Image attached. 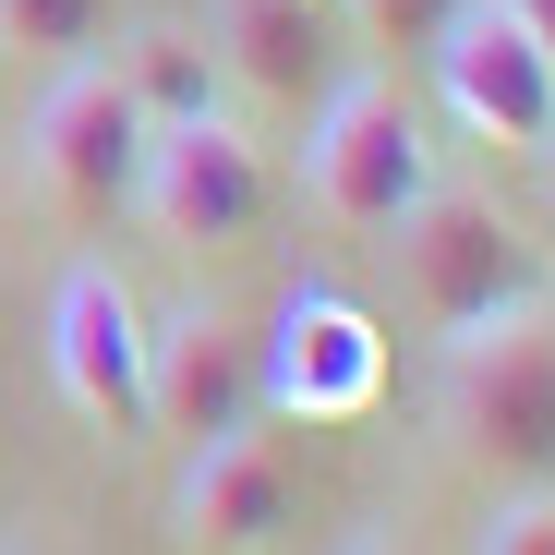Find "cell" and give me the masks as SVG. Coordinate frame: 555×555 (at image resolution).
<instances>
[{
  "label": "cell",
  "instance_id": "cell-6",
  "mask_svg": "<svg viewBox=\"0 0 555 555\" xmlns=\"http://www.w3.org/2000/svg\"><path fill=\"white\" fill-rule=\"evenodd\" d=\"M266 133L242 109H206V121H157L145 133V169H133V218L181 254H206V242H242L266 218Z\"/></svg>",
  "mask_w": 555,
  "mask_h": 555
},
{
  "label": "cell",
  "instance_id": "cell-3",
  "mask_svg": "<svg viewBox=\"0 0 555 555\" xmlns=\"http://www.w3.org/2000/svg\"><path fill=\"white\" fill-rule=\"evenodd\" d=\"M133 169H145V109L109 61H61V85L25 121V194L61 230H109L133 206Z\"/></svg>",
  "mask_w": 555,
  "mask_h": 555
},
{
  "label": "cell",
  "instance_id": "cell-1",
  "mask_svg": "<svg viewBox=\"0 0 555 555\" xmlns=\"http://www.w3.org/2000/svg\"><path fill=\"white\" fill-rule=\"evenodd\" d=\"M435 145H423V109L399 98L387 73H326L314 98V133H302V206L350 242H387L423 194H435Z\"/></svg>",
  "mask_w": 555,
  "mask_h": 555
},
{
  "label": "cell",
  "instance_id": "cell-14",
  "mask_svg": "<svg viewBox=\"0 0 555 555\" xmlns=\"http://www.w3.org/2000/svg\"><path fill=\"white\" fill-rule=\"evenodd\" d=\"M483 555H555V483H531V495H507V507L483 519Z\"/></svg>",
  "mask_w": 555,
  "mask_h": 555
},
{
  "label": "cell",
  "instance_id": "cell-17",
  "mask_svg": "<svg viewBox=\"0 0 555 555\" xmlns=\"http://www.w3.org/2000/svg\"><path fill=\"white\" fill-rule=\"evenodd\" d=\"M543 206H555V145H543Z\"/></svg>",
  "mask_w": 555,
  "mask_h": 555
},
{
  "label": "cell",
  "instance_id": "cell-11",
  "mask_svg": "<svg viewBox=\"0 0 555 555\" xmlns=\"http://www.w3.org/2000/svg\"><path fill=\"white\" fill-rule=\"evenodd\" d=\"M206 49H218V73H230V98H266V109L326 98V73H338L326 0H218V13H206Z\"/></svg>",
  "mask_w": 555,
  "mask_h": 555
},
{
  "label": "cell",
  "instance_id": "cell-7",
  "mask_svg": "<svg viewBox=\"0 0 555 555\" xmlns=\"http://www.w3.org/2000/svg\"><path fill=\"white\" fill-rule=\"evenodd\" d=\"M423 61H435V98H447V121L472 145H507V157L555 145V61L519 37L507 0H459V13L423 37Z\"/></svg>",
  "mask_w": 555,
  "mask_h": 555
},
{
  "label": "cell",
  "instance_id": "cell-2",
  "mask_svg": "<svg viewBox=\"0 0 555 555\" xmlns=\"http://www.w3.org/2000/svg\"><path fill=\"white\" fill-rule=\"evenodd\" d=\"M387 254H399V291H411V314L435 338H472V326L543 302V242L495 194H472V181H435V194L387 230Z\"/></svg>",
  "mask_w": 555,
  "mask_h": 555
},
{
  "label": "cell",
  "instance_id": "cell-16",
  "mask_svg": "<svg viewBox=\"0 0 555 555\" xmlns=\"http://www.w3.org/2000/svg\"><path fill=\"white\" fill-rule=\"evenodd\" d=\"M507 13H519V37H531V49L555 61V0H507Z\"/></svg>",
  "mask_w": 555,
  "mask_h": 555
},
{
  "label": "cell",
  "instance_id": "cell-10",
  "mask_svg": "<svg viewBox=\"0 0 555 555\" xmlns=\"http://www.w3.org/2000/svg\"><path fill=\"white\" fill-rule=\"evenodd\" d=\"M291 459H278L254 423L242 435H206L194 447V472H181V495H169V519H181V543H206V555H266L278 531H291Z\"/></svg>",
  "mask_w": 555,
  "mask_h": 555
},
{
  "label": "cell",
  "instance_id": "cell-12",
  "mask_svg": "<svg viewBox=\"0 0 555 555\" xmlns=\"http://www.w3.org/2000/svg\"><path fill=\"white\" fill-rule=\"evenodd\" d=\"M109 73L133 85L145 133H157V121H206V109H230V73H218V49H206L194 25H145V37H121Z\"/></svg>",
  "mask_w": 555,
  "mask_h": 555
},
{
  "label": "cell",
  "instance_id": "cell-13",
  "mask_svg": "<svg viewBox=\"0 0 555 555\" xmlns=\"http://www.w3.org/2000/svg\"><path fill=\"white\" fill-rule=\"evenodd\" d=\"M109 37V0H0V49L25 61H98Z\"/></svg>",
  "mask_w": 555,
  "mask_h": 555
},
{
  "label": "cell",
  "instance_id": "cell-5",
  "mask_svg": "<svg viewBox=\"0 0 555 555\" xmlns=\"http://www.w3.org/2000/svg\"><path fill=\"white\" fill-rule=\"evenodd\" d=\"M447 423H459V447H483L519 483L555 472V302L447 338Z\"/></svg>",
  "mask_w": 555,
  "mask_h": 555
},
{
  "label": "cell",
  "instance_id": "cell-4",
  "mask_svg": "<svg viewBox=\"0 0 555 555\" xmlns=\"http://www.w3.org/2000/svg\"><path fill=\"white\" fill-rule=\"evenodd\" d=\"M254 399L278 423H362V411L387 399V326L362 314L338 278L278 291V314L254 338Z\"/></svg>",
  "mask_w": 555,
  "mask_h": 555
},
{
  "label": "cell",
  "instance_id": "cell-9",
  "mask_svg": "<svg viewBox=\"0 0 555 555\" xmlns=\"http://www.w3.org/2000/svg\"><path fill=\"white\" fill-rule=\"evenodd\" d=\"M49 375L98 435H145V302L121 266H61L49 291Z\"/></svg>",
  "mask_w": 555,
  "mask_h": 555
},
{
  "label": "cell",
  "instance_id": "cell-18",
  "mask_svg": "<svg viewBox=\"0 0 555 555\" xmlns=\"http://www.w3.org/2000/svg\"><path fill=\"white\" fill-rule=\"evenodd\" d=\"M350 555H399V543H350Z\"/></svg>",
  "mask_w": 555,
  "mask_h": 555
},
{
  "label": "cell",
  "instance_id": "cell-8",
  "mask_svg": "<svg viewBox=\"0 0 555 555\" xmlns=\"http://www.w3.org/2000/svg\"><path fill=\"white\" fill-rule=\"evenodd\" d=\"M266 399H254V326L230 302H169L145 314V435H181V447H206V435H242Z\"/></svg>",
  "mask_w": 555,
  "mask_h": 555
},
{
  "label": "cell",
  "instance_id": "cell-15",
  "mask_svg": "<svg viewBox=\"0 0 555 555\" xmlns=\"http://www.w3.org/2000/svg\"><path fill=\"white\" fill-rule=\"evenodd\" d=\"M447 13H459V0H362V25H375L387 49H423V37H435Z\"/></svg>",
  "mask_w": 555,
  "mask_h": 555
}]
</instances>
